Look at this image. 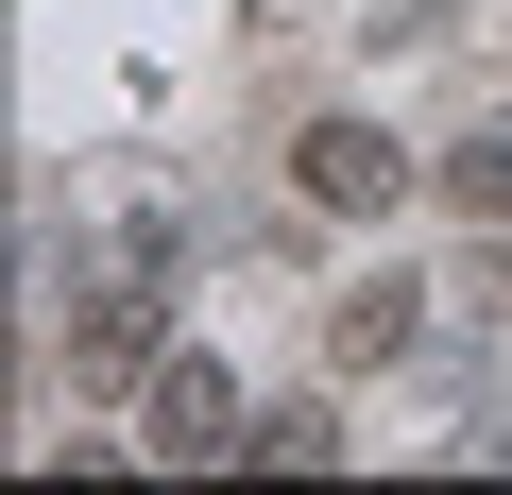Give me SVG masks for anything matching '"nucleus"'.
<instances>
[{
  "mask_svg": "<svg viewBox=\"0 0 512 495\" xmlns=\"http://www.w3.org/2000/svg\"><path fill=\"white\" fill-rule=\"evenodd\" d=\"M291 188H308L325 222H393V205H410L427 171H410V154H393L376 120H308V137H291Z\"/></svg>",
  "mask_w": 512,
  "mask_h": 495,
  "instance_id": "obj_1",
  "label": "nucleus"
},
{
  "mask_svg": "<svg viewBox=\"0 0 512 495\" xmlns=\"http://www.w3.org/2000/svg\"><path fill=\"white\" fill-rule=\"evenodd\" d=\"M154 359H171V291H154V274H103V291L69 308V376H86V393H137Z\"/></svg>",
  "mask_w": 512,
  "mask_h": 495,
  "instance_id": "obj_2",
  "label": "nucleus"
},
{
  "mask_svg": "<svg viewBox=\"0 0 512 495\" xmlns=\"http://www.w3.org/2000/svg\"><path fill=\"white\" fill-rule=\"evenodd\" d=\"M137 410H154V461H239V444H256L239 376H222V359H188V342H171V359L137 376Z\"/></svg>",
  "mask_w": 512,
  "mask_h": 495,
  "instance_id": "obj_3",
  "label": "nucleus"
},
{
  "mask_svg": "<svg viewBox=\"0 0 512 495\" xmlns=\"http://www.w3.org/2000/svg\"><path fill=\"white\" fill-rule=\"evenodd\" d=\"M427 188H444V205H461L478 239H512V120H478V137H444V154H427Z\"/></svg>",
  "mask_w": 512,
  "mask_h": 495,
  "instance_id": "obj_4",
  "label": "nucleus"
},
{
  "mask_svg": "<svg viewBox=\"0 0 512 495\" xmlns=\"http://www.w3.org/2000/svg\"><path fill=\"white\" fill-rule=\"evenodd\" d=\"M410 342H427V308H410V291H393V274H376V291H342V308H325V359H342V376H359V359H410Z\"/></svg>",
  "mask_w": 512,
  "mask_h": 495,
  "instance_id": "obj_5",
  "label": "nucleus"
},
{
  "mask_svg": "<svg viewBox=\"0 0 512 495\" xmlns=\"http://www.w3.org/2000/svg\"><path fill=\"white\" fill-rule=\"evenodd\" d=\"M239 461H256V478H325V461H342V427H325V410H256V444H239Z\"/></svg>",
  "mask_w": 512,
  "mask_h": 495,
  "instance_id": "obj_6",
  "label": "nucleus"
}]
</instances>
